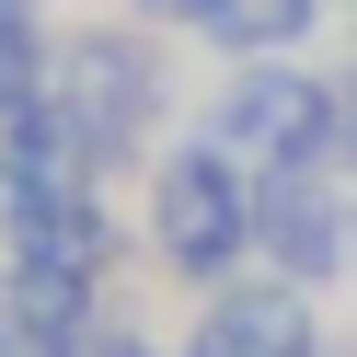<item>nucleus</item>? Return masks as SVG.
Instances as JSON below:
<instances>
[{"label": "nucleus", "instance_id": "obj_1", "mask_svg": "<svg viewBox=\"0 0 357 357\" xmlns=\"http://www.w3.org/2000/svg\"><path fill=\"white\" fill-rule=\"evenodd\" d=\"M150 265L162 277H185L196 300L208 288H231L242 265H254V162L242 150H219L208 127L173 150H150Z\"/></svg>", "mask_w": 357, "mask_h": 357}, {"label": "nucleus", "instance_id": "obj_11", "mask_svg": "<svg viewBox=\"0 0 357 357\" xmlns=\"http://www.w3.org/2000/svg\"><path fill=\"white\" fill-rule=\"evenodd\" d=\"M0 24H47V0H0Z\"/></svg>", "mask_w": 357, "mask_h": 357}, {"label": "nucleus", "instance_id": "obj_15", "mask_svg": "<svg viewBox=\"0 0 357 357\" xmlns=\"http://www.w3.org/2000/svg\"><path fill=\"white\" fill-rule=\"evenodd\" d=\"M346 357H357V346H346Z\"/></svg>", "mask_w": 357, "mask_h": 357}, {"label": "nucleus", "instance_id": "obj_14", "mask_svg": "<svg viewBox=\"0 0 357 357\" xmlns=\"http://www.w3.org/2000/svg\"><path fill=\"white\" fill-rule=\"evenodd\" d=\"M323 357H346V346H323Z\"/></svg>", "mask_w": 357, "mask_h": 357}, {"label": "nucleus", "instance_id": "obj_5", "mask_svg": "<svg viewBox=\"0 0 357 357\" xmlns=\"http://www.w3.org/2000/svg\"><path fill=\"white\" fill-rule=\"evenodd\" d=\"M196 346H219V357H323V311H311V288H288L277 265H242L231 288H208Z\"/></svg>", "mask_w": 357, "mask_h": 357}, {"label": "nucleus", "instance_id": "obj_10", "mask_svg": "<svg viewBox=\"0 0 357 357\" xmlns=\"http://www.w3.org/2000/svg\"><path fill=\"white\" fill-rule=\"evenodd\" d=\"M81 357H162V346H150V334H127V323H104V334H93Z\"/></svg>", "mask_w": 357, "mask_h": 357}, {"label": "nucleus", "instance_id": "obj_4", "mask_svg": "<svg viewBox=\"0 0 357 357\" xmlns=\"http://www.w3.org/2000/svg\"><path fill=\"white\" fill-rule=\"evenodd\" d=\"M254 265L311 300L357 277V173H254Z\"/></svg>", "mask_w": 357, "mask_h": 357}, {"label": "nucleus", "instance_id": "obj_7", "mask_svg": "<svg viewBox=\"0 0 357 357\" xmlns=\"http://www.w3.org/2000/svg\"><path fill=\"white\" fill-rule=\"evenodd\" d=\"M323 12H334V0H208L196 47H219L231 70H242V58H311Z\"/></svg>", "mask_w": 357, "mask_h": 357}, {"label": "nucleus", "instance_id": "obj_2", "mask_svg": "<svg viewBox=\"0 0 357 357\" xmlns=\"http://www.w3.org/2000/svg\"><path fill=\"white\" fill-rule=\"evenodd\" d=\"M208 139L254 173H346V81H323L311 58H242L208 93Z\"/></svg>", "mask_w": 357, "mask_h": 357}, {"label": "nucleus", "instance_id": "obj_3", "mask_svg": "<svg viewBox=\"0 0 357 357\" xmlns=\"http://www.w3.org/2000/svg\"><path fill=\"white\" fill-rule=\"evenodd\" d=\"M162 24H81V35H58V93H70V116L104 139V162H127V150L162 127V104H173V58L150 47Z\"/></svg>", "mask_w": 357, "mask_h": 357}, {"label": "nucleus", "instance_id": "obj_13", "mask_svg": "<svg viewBox=\"0 0 357 357\" xmlns=\"http://www.w3.org/2000/svg\"><path fill=\"white\" fill-rule=\"evenodd\" d=\"M0 277H12V254H0Z\"/></svg>", "mask_w": 357, "mask_h": 357}, {"label": "nucleus", "instance_id": "obj_9", "mask_svg": "<svg viewBox=\"0 0 357 357\" xmlns=\"http://www.w3.org/2000/svg\"><path fill=\"white\" fill-rule=\"evenodd\" d=\"M127 12H139V24H162V35H196V24H208V0H127Z\"/></svg>", "mask_w": 357, "mask_h": 357}, {"label": "nucleus", "instance_id": "obj_6", "mask_svg": "<svg viewBox=\"0 0 357 357\" xmlns=\"http://www.w3.org/2000/svg\"><path fill=\"white\" fill-rule=\"evenodd\" d=\"M0 254L12 265H81V277H104V265L127 254V231H116V208H104V185L93 196H0Z\"/></svg>", "mask_w": 357, "mask_h": 357}, {"label": "nucleus", "instance_id": "obj_8", "mask_svg": "<svg viewBox=\"0 0 357 357\" xmlns=\"http://www.w3.org/2000/svg\"><path fill=\"white\" fill-rule=\"evenodd\" d=\"M47 93H58V35L47 24H0V116H24Z\"/></svg>", "mask_w": 357, "mask_h": 357}, {"label": "nucleus", "instance_id": "obj_12", "mask_svg": "<svg viewBox=\"0 0 357 357\" xmlns=\"http://www.w3.org/2000/svg\"><path fill=\"white\" fill-rule=\"evenodd\" d=\"M185 357H219V346H196V334H185Z\"/></svg>", "mask_w": 357, "mask_h": 357}]
</instances>
